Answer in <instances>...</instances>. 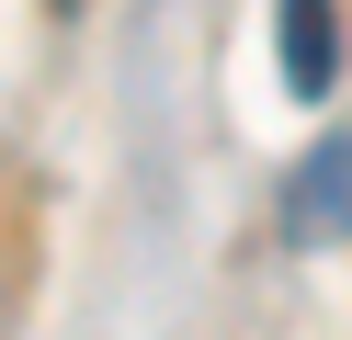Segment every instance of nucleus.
Wrapping results in <instances>:
<instances>
[{
    "label": "nucleus",
    "instance_id": "3",
    "mask_svg": "<svg viewBox=\"0 0 352 340\" xmlns=\"http://www.w3.org/2000/svg\"><path fill=\"white\" fill-rule=\"evenodd\" d=\"M57 12H69V0H57Z\"/></svg>",
    "mask_w": 352,
    "mask_h": 340
},
{
    "label": "nucleus",
    "instance_id": "1",
    "mask_svg": "<svg viewBox=\"0 0 352 340\" xmlns=\"http://www.w3.org/2000/svg\"><path fill=\"white\" fill-rule=\"evenodd\" d=\"M273 57H284V91L296 102H329L341 91V12L329 0H284L273 12Z\"/></svg>",
    "mask_w": 352,
    "mask_h": 340
},
{
    "label": "nucleus",
    "instance_id": "2",
    "mask_svg": "<svg viewBox=\"0 0 352 340\" xmlns=\"http://www.w3.org/2000/svg\"><path fill=\"white\" fill-rule=\"evenodd\" d=\"M352 216V136H329V148L296 159V193H284V238H318V227Z\"/></svg>",
    "mask_w": 352,
    "mask_h": 340
}]
</instances>
